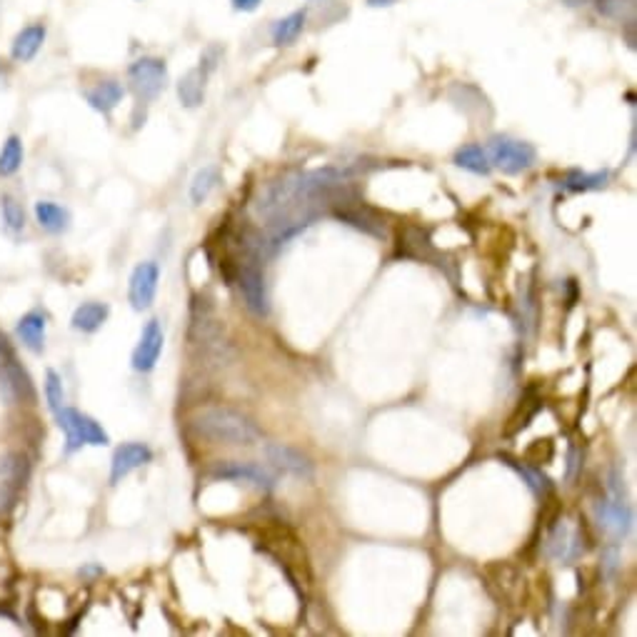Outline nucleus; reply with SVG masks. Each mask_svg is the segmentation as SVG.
Returning a JSON list of instances; mask_svg holds the SVG:
<instances>
[{
    "instance_id": "0eeeda50",
    "label": "nucleus",
    "mask_w": 637,
    "mask_h": 637,
    "mask_svg": "<svg viewBox=\"0 0 637 637\" xmlns=\"http://www.w3.org/2000/svg\"><path fill=\"white\" fill-rule=\"evenodd\" d=\"M210 480H236V483H250L260 490H273L275 487V475L265 470L257 463H243V460H227V463H216L208 470Z\"/></svg>"
},
{
    "instance_id": "e433bc0d",
    "label": "nucleus",
    "mask_w": 637,
    "mask_h": 637,
    "mask_svg": "<svg viewBox=\"0 0 637 637\" xmlns=\"http://www.w3.org/2000/svg\"><path fill=\"white\" fill-rule=\"evenodd\" d=\"M365 3H368L371 8H392L398 0H365Z\"/></svg>"
},
{
    "instance_id": "9b49d317",
    "label": "nucleus",
    "mask_w": 637,
    "mask_h": 637,
    "mask_svg": "<svg viewBox=\"0 0 637 637\" xmlns=\"http://www.w3.org/2000/svg\"><path fill=\"white\" fill-rule=\"evenodd\" d=\"M333 216L372 237H388V227L382 223V217L378 213H372L371 208L362 206L358 196L333 208Z\"/></svg>"
},
{
    "instance_id": "7ed1b4c3",
    "label": "nucleus",
    "mask_w": 637,
    "mask_h": 637,
    "mask_svg": "<svg viewBox=\"0 0 637 637\" xmlns=\"http://www.w3.org/2000/svg\"><path fill=\"white\" fill-rule=\"evenodd\" d=\"M485 153L490 158V165L503 170L507 175H517L523 170H530L537 160V150L533 143H525L510 135H495L485 148Z\"/></svg>"
},
{
    "instance_id": "423d86ee",
    "label": "nucleus",
    "mask_w": 637,
    "mask_h": 637,
    "mask_svg": "<svg viewBox=\"0 0 637 637\" xmlns=\"http://www.w3.org/2000/svg\"><path fill=\"white\" fill-rule=\"evenodd\" d=\"M585 535H583V527L570 520H557V525L550 530L547 535V543H545V550L547 555L557 560V563H575L577 557H583L585 553Z\"/></svg>"
},
{
    "instance_id": "20e7f679",
    "label": "nucleus",
    "mask_w": 637,
    "mask_h": 637,
    "mask_svg": "<svg viewBox=\"0 0 637 637\" xmlns=\"http://www.w3.org/2000/svg\"><path fill=\"white\" fill-rule=\"evenodd\" d=\"M128 82L140 103L155 101L163 93L165 82H168V65L163 58H153V55L138 58L128 68Z\"/></svg>"
},
{
    "instance_id": "58836bf2",
    "label": "nucleus",
    "mask_w": 637,
    "mask_h": 637,
    "mask_svg": "<svg viewBox=\"0 0 637 637\" xmlns=\"http://www.w3.org/2000/svg\"><path fill=\"white\" fill-rule=\"evenodd\" d=\"M8 350H11L8 340H5V335H0V355H3V352H8Z\"/></svg>"
},
{
    "instance_id": "f257e3e1",
    "label": "nucleus",
    "mask_w": 637,
    "mask_h": 637,
    "mask_svg": "<svg viewBox=\"0 0 637 637\" xmlns=\"http://www.w3.org/2000/svg\"><path fill=\"white\" fill-rule=\"evenodd\" d=\"M193 430L213 442L226 445H253L260 440V428L243 412L233 408H206L196 415Z\"/></svg>"
},
{
    "instance_id": "6ab92c4d",
    "label": "nucleus",
    "mask_w": 637,
    "mask_h": 637,
    "mask_svg": "<svg viewBox=\"0 0 637 637\" xmlns=\"http://www.w3.org/2000/svg\"><path fill=\"white\" fill-rule=\"evenodd\" d=\"M108 315H111V308L105 303H95V300L93 303H82L72 313L71 325L78 333H95V330L103 328Z\"/></svg>"
},
{
    "instance_id": "2eb2a0df",
    "label": "nucleus",
    "mask_w": 637,
    "mask_h": 637,
    "mask_svg": "<svg viewBox=\"0 0 637 637\" xmlns=\"http://www.w3.org/2000/svg\"><path fill=\"white\" fill-rule=\"evenodd\" d=\"M45 328H48V318L41 310H31L25 313L18 323H15V335L23 343V348H28L35 355H41L45 350Z\"/></svg>"
},
{
    "instance_id": "a211bd4d",
    "label": "nucleus",
    "mask_w": 637,
    "mask_h": 637,
    "mask_svg": "<svg viewBox=\"0 0 637 637\" xmlns=\"http://www.w3.org/2000/svg\"><path fill=\"white\" fill-rule=\"evenodd\" d=\"M33 213H35V223L51 236H61L71 227V210L53 203V200H38Z\"/></svg>"
},
{
    "instance_id": "4c0bfd02",
    "label": "nucleus",
    "mask_w": 637,
    "mask_h": 637,
    "mask_svg": "<svg viewBox=\"0 0 637 637\" xmlns=\"http://www.w3.org/2000/svg\"><path fill=\"white\" fill-rule=\"evenodd\" d=\"M577 470V450H570V465H567V478H573Z\"/></svg>"
},
{
    "instance_id": "bb28decb",
    "label": "nucleus",
    "mask_w": 637,
    "mask_h": 637,
    "mask_svg": "<svg viewBox=\"0 0 637 637\" xmlns=\"http://www.w3.org/2000/svg\"><path fill=\"white\" fill-rule=\"evenodd\" d=\"M500 458H503L505 463L510 465V468H513L515 473L523 478L525 483L530 485V490H533L535 495H540V497H543V495L550 493V487H553V485H550V480H547V478H545L540 470H535V468H530L527 463L515 460V458H510V455H500Z\"/></svg>"
},
{
    "instance_id": "f3484780",
    "label": "nucleus",
    "mask_w": 637,
    "mask_h": 637,
    "mask_svg": "<svg viewBox=\"0 0 637 637\" xmlns=\"http://www.w3.org/2000/svg\"><path fill=\"white\" fill-rule=\"evenodd\" d=\"M123 98H125V88L118 81H101L98 85H93V88H88V91H85V101H88V105L103 115L113 113Z\"/></svg>"
},
{
    "instance_id": "2f4dec72",
    "label": "nucleus",
    "mask_w": 637,
    "mask_h": 637,
    "mask_svg": "<svg viewBox=\"0 0 637 637\" xmlns=\"http://www.w3.org/2000/svg\"><path fill=\"white\" fill-rule=\"evenodd\" d=\"M597 8L607 18L625 21V18H632V13H635V0H597Z\"/></svg>"
},
{
    "instance_id": "5701e85b",
    "label": "nucleus",
    "mask_w": 637,
    "mask_h": 637,
    "mask_svg": "<svg viewBox=\"0 0 637 637\" xmlns=\"http://www.w3.org/2000/svg\"><path fill=\"white\" fill-rule=\"evenodd\" d=\"M305 21H308V13L305 11H295L280 18L275 25H273V43L275 45H293L298 41V35L305 28Z\"/></svg>"
},
{
    "instance_id": "c756f323",
    "label": "nucleus",
    "mask_w": 637,
    "mask_h": 637,
    "mask_svg": "<svg viewBox=\"0 0 637 637\" xmlns=\"http://www.w3.org/2000/svg\"><path fill=\"white\" fill-rule=\"evenodd\" d=\"M540 398H525L523 402H520V408H517V412H515L513 418H510V425H507V430H505V435H515L517 430H523L527 422L533 420L535 412L540 410Z\"/></svg>"
},
{
    "instance_id": "4468645a",
    "label": "nucleus",
    "mask_w": 637,
    "mask_h": 637,
    "mask_svg": "<svg viewBox=\"0 0 637 637\" xmlns=\"http://www.w3.org/2000/svg\"><path fill=\"white\" fill-rule=\"evenodd\" d=\"M45 38H48V25L43 21L25 25V28L15 33V38L11 41V58L15 63H31L43 51Z\"/></svg>"
},
{
    "instance_id": "a878e982",
    "label": "nucleus",
    "mask_w": 637,
    "mask_h": 637,
    "mask_svg": "<svg viewBox=\"0 0 637 637\" xmlns=\"http://www.w3.org/2000/svg\"><path fill=\"white\" fill-rule=\"evenodd\" d=\"M607 180H610V170H600V173H580V170H573V173H567L563 188L570 190V193H587V190H600V188H605Z\"/></svg>"
},
{
    "instance_id": "cd10ccee",
    "label": "nucleus",
    "mask_w": 637,
    "mask_h": 637,
    "mask_svg": "<svg viewBox=\"0 0 637 637\" xmlns=\"http://www.w3.org/2000/svg\"><path fill=\"white\" fill-rule=\"evenodd\" d=\"M0 213H3V223L11 233H23L25 230V210H23L21 200L11 193L0 196Z\"/></svg>"
},
{
    "instance_id": "7c9ffc66",
    "label": "nucleus",
    "mask_w": 637,
    "mask_h": 637,
    "mask_svg": "<svg viewBox=\"0 0 637 637\" xmlns=\"http://www.w3.org/2000/svg\"><path fill=\"white\" fill-rule=\"evenodd\" d=\"M45 402H48V408H51L53 415L61 410L63 405H65V391H63V378L55 371L45 372Z\"/></svg>"
},
{
    "instance_id": "ea45409f",
    "label": "nucleus",
    "mask_w": 637,
    "mask_h": 637,
    "mask_svg": "<svg viewBox=\"0 0 637 637\" xmlns=\"http://www.w3.org/2000/svg\"><path fill=\"white\" fill-rule=\"evenodd\" d=\"M3 75H5V72H3V68H0V78H3Z\"/></svg>"
},
{
    "instance_id": "f704fd0d",
    "label": "nucleus",
    "mask_w": 637,
    "mask_h": 637,
    "mask_svg": "<svg viewBox=\"0 0 637 637\" xmlns=\"http://www.w3.org/2000/svg\"><path fill=\"white\" fill-rule=\"evenodd\" d=\"M233 3V8L236 11H243V13H250V11H256L257 5L263 3V0H230Z\"/></svg>"
},
{
    "instance_id": "dca6fc26",
    "label": "nucleus",
    "mask_w": 637,
    "mask_h": 637,
    "mask_svg": "<svg viewBox=\"0 0 637 637\" xmlns=\"http://www.w3.org/2000/svg\"><path fill=\"white\" fill-rule=\"evenodd\" d=\"M0 388L11 401H35L31 375L23 371L13 358L0 368Z\"/></svg>"
},
{
    "instance_id": "473e14b6",
    "label": "nucleus",
    "mask_w": 637,
    "mask_h": 637,
    "mask_svg": "<svg viewBox=\"0 0 637 637\" xmlns=\"http://www.w3.org/2000/svg\"><path fill=\"white\" fill-rule=\"evenodd\" d=\"M603 573L605 577H613L617 573V550L615 547H607L605 555H603Z\"/></svg>"
},
{
    "instance_id": "ddd939ff",
    "label": "nucleus",
    "mask_w": 637,
    "mask_h": 637,
    "mask_svg": "<svg viewBox=\"0 0 637 637\" xmlns=\"http://www.w3.org/2000/svg\"><path fill=\"white\" fill-rule=\"evenodd\" d=\"M153 460V450L145 445V442H125L118 450L113 452V460H111V485H118L123 478L143 468L145 463Z\"/></svg>"
},
{
    "instance_id": "b1692460",
    "label": "nucleus",
    "mask_w": 637,
    "mask_h": 637,
    "mask_svg": "<svg viewBox=\"0 0 637 637\" xmlns=\"http://www.w3.org/2000/svg\"><path fill=\"white\" fill-rule=\"evenodd\" d=\"M217 183H220V170H217L216 165L200 168L193 175V180H190V200H193V206H203L208 196L217 188Z\"/></svg>"
},
{
    "instance_id": "412c9836",
    "label": "nucleus",
    "mask_w": 637,
    "mask_h": 637,
    "mask_svg": "<svg viewBox=\"0 0 637 637\" xmlns=\"http://www.w3.org/2000/svg\"><path fill=\"white\" fill-rule=\"evenodd\" d=\"M455 165L475 175H490V170H493V165H490V158H487V153H485V148L478 143L463 145V148L455 153Z\"/></svg>"
},
{
    "instance_id": "72a5a7b5",
    "label": "nucleus",
    "mask_w": 637,
    "mask_h": 637,
    "mask_svg": "<svg viewBox=\"0 0 637 637\" xmlns=\"http://www.w3.org/2000/svg\"><path fill=\"white\" fill-rule=\"evenodd\" d=\"M15 485H11V483H5V480H0V513L8 507V505L13 503V497H15Z\"/></svg>"
},
{
    "instance_id": "f03ea898",
    "label": "nucleus",
    "mask_w": 637,
    "mask_h": 637,
    "mask_svg": "<svg viewBox=\"0 0 637 637\" xmlns=\"http://www.w3.org/2000/svg\"><path fill=\"white\" fill-rule=\"evenodd\" d=\"M55 420L61 425V430L65 432V452L72 455L75 450H81L82 445H93V448H105L111 438L108 432L103 430V425L85 415V412L75 410V408H68L63 405L61 410L55 412Z\"/></svg>"
},
{
    "instance_id": "9d476101",
    "label": "nucleus",
    "mask_w": 637,
    "mask_h": 637,
    "mask_svg": "<svg viewBox=\"0 0 637 637\" xmlns=\"http://www.w3.org/2000/svg\"><path fill=\"white\" fill-rule=\"evenodd\" d=\"M165 345V333L163 325L158 320H148L145 323L143 333H140V340L133 350V358H130V365H133L135 372H150L158 365L160 360V352H163Z\"/></svg>"
},
{
    "instance_id": "6e6552de",
    "label": "nucleus",
    "mask_w": 637,
    "mask_h": 637,
    "mask_svg": "<svg viewBox=\"0 0 637 637\" xmlns=\"http://www.w3.org/2000/svg\"><path fill=\"white\" fill-rule=\"evenodd\" d=\"M158 283H160V267L153 260L138 263L130 273L128 280V300L138 313H143L153 305L155 295H158Z\"/></svg>"
},
{
    "instance_id": "c85d7f7f",
    "label": "nucleus",
    "mask_w": 637,
    "mask_h": 637,
    "mask_svg": "<svg viewBox=\"0 0 637 637\" xmlns=\"http://www.w3.org/2000/svg\"><path fill=\"white\" fill-rule=\"evenodd\" d=\"M402 240H405V256L422 257L432 253L430 237H428V233H425L422 227H408Z\"/></svg>"
},
{
    "instance_id": "f8f14e48",
    "label": "nucleus",
    "mask_w": 637,
    "mask_h": 637,
    "mask_svg": "<svg viewBox=\"0 0 637 637\" xmlns=\"http://www.w3.org/2000/svg\"><path fill=\"white\" fill-rule=\"evenodd\" d=\"M595 513L600 527H603L610 537H615V540H623V537L630 533V527H632V510H630V505H627L623 497H617V495L607 497V500H600V503L595 505Z\"/></svg>"
},
{
    "instance_id": "393cba45",
    "label": "nucleus",
    "mask_w": 637,
    "mask_h": 637,
    "mask_svg": "<svg viewBox=\"0 0 637 637\" xmlns=\"http://www.w3.org/2000/svg\"><path fill=\"white\" fill-rule=\"evenodd\" d=\"M25 478H28V460H25V455H21V452L0 455V480L21 487V485H25L23 483Z\"/></svg>"
},
{
    "instance_id": "aec40b11",
    "label": "nucleus",
    "mask_w": 637,
    "mask_h": 637,
    "mask_svg": "<svg viewBox=\"0 0 637 637\" xmlns=\"http://www.w3.org/2000/svg\"><path fill=\"white\" fill-rule=\"evenodd\" d=\"M206 81L208 72L200 65L193 68V71H188L178 81V98H180V103L186 105V108H198V105L203 103V98H206Z\"/></svg>"
},
{
    "instance_id": "39448f33",
    "label": "nucleus",
    "mask_w": 637,
    "mask_h": 637,
    "mask_svg": "<svg viewBox=\"0 0 637 637\" xmlns=\"http://www.w3.org/2000/svg\"><path fill=\"white\" fill-rule=\"evenodd\" d=\"M260 260L257 257H243L240 263H236V280L237 288L243 293V300H246L247 310L257 315V318H265L270 313V300H267V285H265V275L263 270L257 265Z\"/></svg>"
},
{
    "instance_id": "4be33fe9",
    "label": "nucleus",
    "mask_w": 637,
    "mask_h": 637,
    "mask_svg": "<svg viewBox=\"0 0 637 637\" xmlns=\"http://www.w3.org/2000/svg\"><path fill=\"white\" fill-rule=\"evenodd\" d=\"M23 160H25L23 138L15 133L8 135L0 148V178H13L23 168Z\"/></svg>"
},
{
    "instance_id": "c9c22d12",
    "label": "nucleus",
    "mask_w": 637,
    "mask_h": 637,
    "mask_svg": "<svg viewBox=\"0 0 637 637\" xmlns=\"http://www.w3.org/2000/svg\"><path fill=\"white\" fill-rule=\"evenodd\" d=\"M105 570L101 565H85V567H81V577H98V575H103Z\"/></svg>"
},
{
    "instance_id": "1a4fd4ad",
    "label": "nucleus",
    "mask_w": 637,
    "mask_h": 637,
    "mask_svg": "<svg viewBox=\"0 0 637 637\" xmlns=\"http://www.w3.org/2000/svg\"><path fill=\"white\" fill-rule=\"evenodd\" d=\"M263 455H265V460L273 465V468H278V470L293 475V478H298V480L310 483V480L315 478V465H313V460H310L308 455L295 450V448H290V445L267 442L265 448H263Z\"/></svg>"
}]
</instances>
